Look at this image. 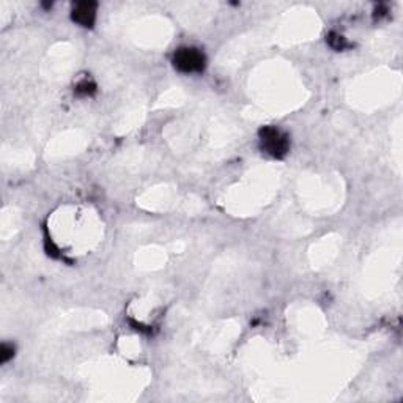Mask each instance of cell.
I'll return each instance as SVG.
<instances>
[{"mask_svg":"<svg viewBox=\"0 0 403 403\" xmlns=\"http://www.w3.org/2000/svg\"><path fill=\"white\" fill-rule=\"evenodd\" d=\"M199 63H200V55L189 51V49L180 55V65H184V68H186V69L197 68Z\"/></svg>","mask_w":403,"mask_h":403,"instance_id":"cell-1","label":"cell"}]
</instances>
